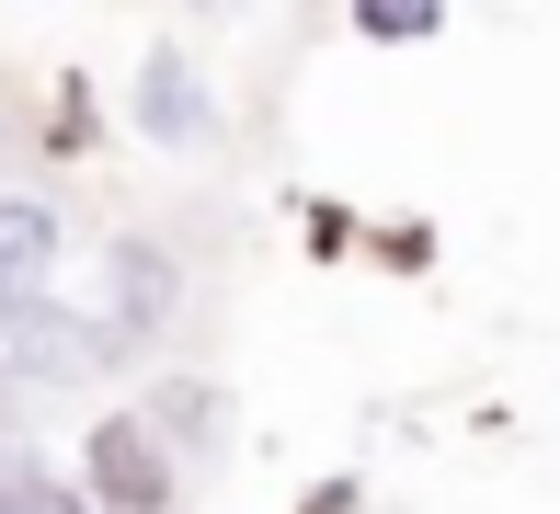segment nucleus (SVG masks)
Returning <instances> with one entry per match:
<instances>
[{"mask_svg": "<svg viewBox=\"0 0 560 514\" xmlns=\"http://www.w3.org/2000/svg\"><path fill=\"white\" fill-rule=\"evenodd\" d=\"M81 503L92 514H172V457H161V423H138V411H104L81 446Z\"/></svg>", "mask_w": 560, "mask_h": 514, "instance_id": "f257e3e1", "label": "nucleus"}, {"mask_svg": "<svg viewBox=\"0 0 560 514\" xmlns=\"http://www.w3.org/2000/svg\"><path fill=\"white\" fill-rule=\"evenodd\" d=\"M138 126L161 149H195V138H207V81H195L172 46H149V69H138Z\"/></svg>", "mask_w": 560, "mask_h": 514, "instance_id": "f03ea898", "label": "nucleus"}, {"mask_svg": "<svg viewBox=\"0 0 560 514\" xmlns=\"http://www.w3.org/2000/svg\"><path fill=\"white\" fill-rule=\"evenodd\" d=\"M58 264V218H46L35 195H0V287L35 297V274Z\"/></svg>", "mask_w": 560, "mask_h": 514, "instance_id": "7ed1b4c3", "label": "nucleus"}, {"mask_svg": "<svg viewBox=\"0 0 560 514\" xmlns=\"http://www.w3.org/2000/svg\"><path fill=\"white\" fill-rule=\"evenodd\" d=\"M0 514H92L58 469H0Z\"/></svg>", "mask_w": 560, "mask_h": 514, "instance_id": "20e7f679", "label": "nucleus"}, {"mask_svg": "<svg viewBox=\"0 0 560 514\" xmlns=\"http://www.w3.org/2000/svg\"><path fill=\"white\" fill-rule=\"evenodd\" d=\"M354 23H366L377 46H412V35H435V23H446V0H354Z\"/></svg>", "mask_w": 560, "mask_h": 514, "instance_id": "39448f33", "label": "nucleus"}]
</instances>
